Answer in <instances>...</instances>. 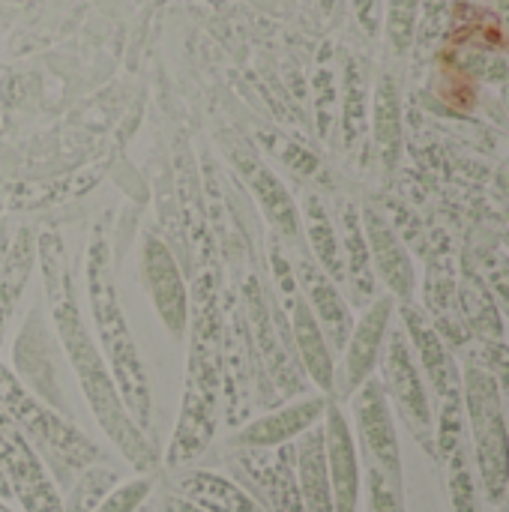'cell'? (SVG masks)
I'll list each match as a JSON object with an SVG mask.
<instances>
[{"label": "cell", "mask_w": 509, "mask_h": 512, "mask_svg": "<svg viewBox=\"0 0 509 512\" xmlns=\"http://www.w3.org/2000/svg\"><path fill=\"white\" fill-rule=\"evenodd\" d=\"M39 261H42V273H45V285H48L51 318H54L57 336L69 354V363L78 375L81 393H84L96 423L111 438V444L126 456V462L138 474L150 477L159 462L156 450L147 441V435L135 426V420L129 417V411L117 393V384L108 372V363H105V357H99V348H96L93 336L87 333V324L72 297V276H69L66 255H63L57 234H51V231L42 234Z\"/></svg>", "instance_id": "obj_1"}, {"label": "cell", "mask_w": 509, "mask_h": 512, "mask_svg": "<svg viewBox=\"0 0 509 512\" xmlns=\"http://www.w3.org/2000/svg\"><path fill=\"white\" fill-rule=\"evenodd\" d=\"M189 327H192V345H189L180 417L165 456V465L171 471H189V465L210 447L219 426L222 321H219V291L210 273H201L195 279V291L189 300Z\"/></svg>", "instance_id": "obj_2"}, {"label": "cell", "mask_w": 509, "mask_h": 512, "mask_svg": "<svg viewBox=\"0 0 509 512\" xmlns=\"http://www.w3.org/2000/svg\"><path fill=\"white\" fill-rule=\"evenodd\" d=\"M87 297H90V312L96 321V333L105 351L108 372L117 384V393L135 420V426L144 432L150 429V384L144 363L138 357L135 339L129 333V324L123 318L114 276H111V252H108V237L102 228L93 231L90 249H87Z\"/></svg>", "instance_id": "obj_3"}, {"label": "cell", "mask_w": 509, "mask_h": 512, "mask_svg": "<svg viewBox=\"0 0 509 512\" xmlns=\"http://www.w3.org/2000/svg\"><path fill=\"white\" fill-rule=\"evenodd\" d=\"M462 405L483 495L498 507L509 489V432L501 387L483 363H471L462 372Z\"/></svg>", "instance_id": "obj_4"}, {"label": "cell", "mask_w": 509, "mask_h": 512, "mask_svg": "<svg viewBox=\"0 0 509 512\" xmlns=\"http://www.w3.org/2000/svg\"><path fill=\"white\" fill-rule=\"evenodd\" d=\"M0 411L21 429V435L57 468L60 477L87 471L99 462V450L54 408L36 399L9 369L0 366Z\"/></svg>", "instance_id": "obj_5"}, {"label": "cell", "mask_w": 509, "mask_h": 512, "mask_svg": "<svg viewBox=\"0 0 509 512\" xmlns=\"http://www.w3.org/2000/svg\"><path fill=\"white\" fill-rule=\"evenodd\" d=\"M444 471V486L450 495L453 512H483L477 477H474V450L468 438L465 423V405L462 393L447 396L438 402V420H435V453H432Z\"/></svg>", "instance_id": "obj_6"}, {"label": "cell", "mask_w": 509, "mask_h": 512, "mask_svg": "<svg viewBox=\"0 0 509 512\" xmlns=\"http://www.w3.org/2000/svg\"><path fill=\"white\" fill-rule=\"evenodd\" d=\"M381 372H384V393L390 405L399 411L402 423L411 429L417 444H423L429 453H435V414L429 405V393L423 384V375L417 369V360L411 354L405 333L387 336V351L381 354Z\"/></svg>", "instance_id": "obj_7"}, {"label": "cell", "mask_w": 509, "mask_h": 512, "mask_svg": "<svg viewBox=\"0 0 509 512\" xmlns=\"http://www.w3.org/2000/svg\"><path fill=\"white\" fill-rule=\"evenodd\" d=\"M0 480L24 512H63L57 486L36 447L0 411Z\"/></svg>", "instance_id": "obj_8"}, {"label": "cell", "mask_w": 509, "mask_h": 512, "mask_svg": "<svg viewBox=\"0 0 509 512\" xmlns=\"http://www.w3.org/2000/svg\"><path fill=\"white\" fill-rule=\"evenodd\" d=\"M273 279H276L282 303H285V309L291 315V333H294L291 339L297 345L300 363H303L306 375L315 381V387L330 396L336 390V363H333V354H330V342H327L318 318L312 315L309 303L303 300L300 285L294 279V270L282 258L279 249H273Z\"/></svg>", "instance_id": "obj_9"}, {"label": "cell", "mask_w": 509, "mask_h": 512, "mask_svg": "<svg viewBox=\"0 0 509 512\" xmlns=\"http://www.w3.org/2000/svg\"><path fill=\"white\" fill-rule=\"evenodd\" d=\"M354 423L363 459L375 465L396 489H402V453H399V435L393 423L390 399L381 387V381L369 378L354 396Z\"/></svg>", "instance_id": "obj_10"}, {"label": "cell", "mask_w": 509, "mask_h": 512, "mask_svg": "<svg viewBox=\"0 0 509 512\" xmlns=\"http://www.w3.org/2000/svg\"><path fill=\"white\" fill-rule=\"evenodd\" d=\"M393 306L396 300L378 297L363 318L354 324L348 342H345V363H342V375L336 381V390L342 399H351L375 372V366L381 363L384 345H387V330H390V318H393Z\"/></svg>", "instance_id": "obj_11"}, {"label": "cell", "mask_w": 509, "mask_h": 512, "mask_svg": "<svg viewBox=\"0 0 509 512\" xmlns=\"http://www.w3.org/2000/svg\"><path fill=\"white\" fill-rule=\"evenodd\" d=\"M324 459H327V480H330L336 512H360L363 471H360L357 441L336 402H330L324 414Z\"/></svg>", "instance_id": "obj_12"}, {"label": "cell", "mask_w": 509, "mask_h": 512, "mask_svg": "<svg viewBox=\"0 0 509 512\" xmlns=\"http://www.w3.org/2000/svg\"><path fill=\"white\" fill-rule=\"evenodd\" d=\"M141 273H144V288H147L165 330L180 339L189 327V291H186L183 276L162 240H156V237L144 240Z\"/></svg>", "instance_id": "obj_13"}, {"label": "cell", "mask_w": 509, "mask_h": 512, "mask_svg": "<svg viewBox=\"0 0 509 512\" xmlns=\"http://www.w3.org/2000/svg\"><path fill=\"white\" fill-rule=\"evenodd\" d=\"M402 321H405L411 345H414V351H417V357L423 363V372H426L429 384L435 387L438 402L447 399V396L462 393V372H459L456 360L450 357V351L444 345V336L429 321V315L414 303H402Z\"/></svg>", "instance_id": "obj_14"}, {"label": "cell", "mask_w": 509, "mask_h": 512, "mask_svg": "<svg viewBox=\"0 0 509 512\" xmlns=\"http://www.w3.org/2000/svg\"><path fill=\"white\" fill-rule=\"evenodd\" d=\"M327 399L324 396H315V399H303V402H294L288 408H279L255 423H249L237 438H234V447H243V450H279L285 444H291L294 438L306 435L312 426H318L327 414Z\"/></svg>", "instance_id": "obj_15"}, {"label": "cell", "mask_w": 509, "mask_h": 512, "mask_svg": "<svg viewBox=\"0 0 509 512\" xmlns=\"http://www.w3.org/2000/svg\"><path fill=\"white\" fill-rule=\"evenodd\" d=\"M294 279H297L300 294L309 303L312 315L318 318L327 342L333 348H345V342H348V336L354 330V318H351V309L342 300L336 282L315 261H297Z\"/></svg>", "instance_id": "obj_16"}, {"label": "cell", "mask_w": 509, "mask_h": 512, "mask_svg": "<svg viewBox=\"0 0 509 512\" xmlns=\"http://www.w3.org/2000/svg\"><path fill=\"white\" fill-rule=\"evenodd\" d=\"M366 243H369V255H372V270L381 273V279L390 288V297L411 303L417 279H414V264L411 255L405 252L402 240L396 237V231L378 216V213H366V225H363Z\"/></svg>", "instance_id": "obj_17"}, {"label": "cell", "mask_w": 509, "mask_h": 512, "mask_svg": "<svg viewBox=\"0 0 509 512\" xmlns=\"http://www.w3.org/2000/svg\"><path fill=\"white\" fill-rule=\"evenodd\" d=\"M240 462L246 465L252 480H258V486L264 489L270 512H306L297 486V450L291 444L279 447L273 462H267L264 450H249Z\"/></svg>", "instance_id": "obj_18"}, {"label": "cell", "mask_w": 509, "mask_h": 512, "mask_svg": "<svg viewBox=\"0 0 509 512\" xmlns=\"http://www.w3.org/2000/svg\"><path fill=\"white\" fill-rule=\"evenodd\" d=\"M177 498L189 501L201 512H270L237 483L213 474V471H180Z\"/></svg>", "instance_id": "obj_19"}, {"label": "cell", "mask_w": 509, "mask_h": 512, "mask_svg": "<svg viewBox=\"0 0 509 512\" xmlns=\"http://www.w3.org/2000/svg\"><path fill=\"white\" fill-rule=\"evenodd\" d=\"M297 450V486L306 512H336L333 492L327 480V459H324V426H312L300 435Z\"/></svg>", "instance_id": "obj_20"}, {"label": "cell", "mask_w": 509, "mask_h": 512, "mask_svg": "<svg viewBox=\"0 0 509 512\" xmlns=\"http://www.w3.org/2000/svg\"><path fill=\"white\" fill-rule=\"evenodd\" d=\"M30 267H33V237L24 228V231H18V237L3 261V270H0V333L21 297V288L27 285Z\"/></svg>", "instance_id": "obj_21"}, {"label": "cell", "mask_w": 509, "mask_h": 512, "mask_svg": "<svg viewBox=\"0 0 509 512\" xmlns=\"http://www.w3.org/2000/svg\"><path fill=\"white\" fill-rule=\"evenodd\" d=\"M342 237H345V252H348V282L354 288L357 303H366L375 294V270H372V255H369V243L363 234V225L357 222V213L348 210L345 213V225H342Z\"/></svg>", "instance_id": "obj_22"}, {"label": "cell", "mask_w": 509, "mask_h": 512, "mask_svg": "<svg viewBox=\"0 0 509 512\" xmlns=\"http://www.w3.org/2000/svg\"><path fill=\"white\" fill-rule=\"evenodd\" d=\"M306 231H309V243L315 249L318 267L333 282L345 279V258H342V249H339V234H336L333 222L327 219L324 207L315 198L306 201Z\"/></svg>", "instance_id": "obj_23"}, {"label": "cell", "mask_w": 509, "mask_h": 512, "mask_svg": "<svg viewBox=\"0 0 509 512\" xmlns=\"http://www.w3.org/2000/svg\"><path fill=\"white\" fill-rule=\"evenodd\" d=\"M252 186H255V192H258V198H261V204H264L270 222H273L285 237L294 240L297 231H300V225H297L294 201L288 198V192L282 189V183H279L273 174H267V171H255Z\"/></svg>", "instance_id": "obj_24"}, {"label": "cell", "mask_w": 509, "mask_h": 512, "mask_svg": "<svg viewBox=\"0 0 509 512\" xmlns=\"http://www.w3.org/2000/svg\"><path fill=\"white\" fill-rule=\"evenodd\" d=\"M117 486V474L108 468H87L84 477L78 480V486L72 489L69 504H63V512H93L99 507V501Z\"/></svg>", "instance_id": "obj_25"}, {"label": "cell", "mask_w": 509, "mask_h": 512, "mask_svg": "<svg viewBox=\"0 0 509 512\" xmlns=\"http://www.w3.org/2000/svg\"><path fill=\"white\" fill-rule=\"evenodd\" d=\"M150 489H153L150 477H138V480L123 483V486H114L93 512H138L144 507V501L150 498Z\"/></svg>", "instance_id": "obj_26"}, {"label": "cell", "mask_w": 509, "mask_h": 512, "mask_svg": "<svg viewBox=\"0 0 509 512\" xmlns=\"http://www.w3.org/2000/svg\"><path fill=\"white\" fill-rule=\"evenodd\" d=\"M366 498H369V512H405V507H402V489H396L369 462H366Z\"/></svg>", "instance_id": "obj_27"}, {"label": "cell", "mask_w": 509, "mask_h": 512, "mask_svg": "<svg viewBox=\"0 0 509 512\" xmlns=\"http://www.w3.org/2000/svg\"><path fill=\"white\" fill-rule=\"evenodd\" d=\"M165 512H201L195 510L189 501H183V498H177V495H171L168 501H165Z\"/></svg>", "instance_id": "obj_28"}, {"label": "cell", "mask_w": 509, "mask_h": 512, "mask_svg": "<svg viewBox=\"0 0 509 512\" xmlns=\"http://www.w3.org/2000/svg\"><path fill=\"white\" fill-rule=\"evenodd\" d=\"M498 512H509V489H507V495H504V501L498 504Z\"/></svg>", "instance_id": "obj_29"}, {"label": "cell", "mask_w": 509, "mask_h": 512, "mask_svg": "<svg viewBox=\"0 0 509 512\" xmlns=\"http://www.w3.org/2000/svg\"><path fill=\"white\" fill-rule=\"evenodd\" d=\"M0 512H12V510H9V507H6V504L0 501Z\"/></svg>", "instance_id": "obj_30"}, {"label": "cell", "mask_w": 509, "mask_h": 512, "mask_svg": "<svg viewBox=\"0 0 509 512\" xmlns=\"http://www.w3.org/2000/svg\"><path fill=\"white\" fill-rule=\"evenodd\" d=\"M138 512H147V510H138Z\"/></svg>", "instance_id": "obj_31"}]
</instances>
